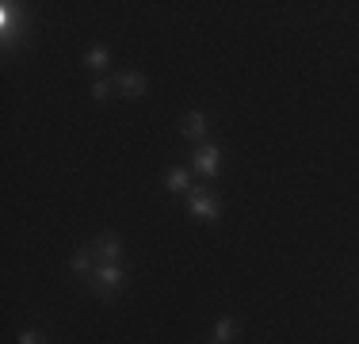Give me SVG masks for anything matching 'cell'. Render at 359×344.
<instances>
[{
	"label": "cell",
	"mask_w": 359,
	"mask_h": 344,
	"mask_svg": "<svg viewBox=\"0 0 359 344\" xmlns=\"http://www.w3.org/2000/svg\"><path fill=\"white\" fill-rule=\"evenodd\" d=\"M20 344H46V340H42V333H35V329H23L20 333Z\"/></svg>",
	"instance_id": "obj_12"
},
{
	"label": "cell",
	"mask_w": 359,
	"mask_h": 344,
	"mask_svg": "<svg viewBox=\"0 0 359 344\" xmlns=\"http://www.w3.org/2000/svg\"><path fill=\"white\" fill-rule=\"evenodd\" d=\"M88 253H92V249H88ZM88 253H84V249H76V253H73L69 268H73L76 275H88V272H92V260H88Z\"/></svg>",
	"instance_id": "obj_10"
},
{
	"label": "cell",
	"mask_w": 359,
	"mask_h": 344,
	"mask_svg": "<svg viewBox=\"0 0 359 344\" xmlns=\"http://www.w3.org/2000/svg\"><path fill=\"white\" fill-rule=\"evenodd\" d=\"M180 131H184V138H191L195 145H203L207 142V115H203V111H187Z\"/></svg>",
	"instance_id": "obj_4"
},
{
	"label": "cell",
	"mask_w": 359,
	"mask_h": 344,
	"mask_svg": "<svg viewBox=\"0 0 359 344\" xmlns=\"http://www.w3.org/2000/svg\"><path fill=\"white\" fill-rule=\"evenodd\" d=\"M115 84H118V92H123V96H130V100H138V96L149 92V81H145L142 73H130V69H126V73H118Z\"/></svg>",
	"instance_id": "obj_5"
},
{
	"label": "cell",
	"mask_w": 359,
	"mask_h": 344,
	"mask_svg": "<svg viewBox=\"0 0 359 344\" xmlns=\"http://www.w3.org/2000/svg\"><path fill=\"white\" fill-rule=\"evenodd\" d=\"M195 172H203V176H218V168H222V150L218 145H210V142H203V145H195Z\"/></svg>",
	"instance_id": "obj_3"
},
{
	"label": "cell",
	"mask_w": 359,
	"mask_h": 344,
	"mask_svg": "<svg viewBox=\"0 0 359 344\" xmlns=\"http://www.w3.org/2000/svg\"><path fill=\"white\" fill-rule=\"evenodd\" d=\"M233 333H237V322H233V317H222V322L215 325V344H229V340H233Z\"/></svg>",
	"instance_id": "obj_9"
},
{
	"label": "cell",
	"mask_w": 359,
	"mask_h": 344,
	"mask_svg": "<svg viewBox=\"0 0 359 344\" xmlns=\"http://www.w3.org/2000/svg\"><path fill=\"white\" fill-rule=\"evenodd\" d=\"M92 253H100L107 264H118V256H123V241H118V234H100L96 245H92Z\"/></svg>",
	"instance_id": "obj_6"
},
{
	"label": "cell",
	"mask_w": 359,
	"mask_h": 344,
	"mask_svg": "<svg viewBox=\"0 0 359 344\" xmlns=\"http://www.w3.org/2000/svg\"><path fill=\"white\" fill-rule=\"evenodd\" d=\"M107 65H111V54L104 46H92L88 54H84V69H92V73H104Z\"/></svg>",
	"instance_id": "obj_8"
},
{
	"label": "cell",
	"mask_w": 359,
	"mask_h": 344,
	"mask_svg": "<svg viewBox=\"0 0 359 344\" xmlns=\"http://www.w3.org/2000/svg\"><path fill=\"white\" fill-rule=\"evenodd\" d=\"M187 211H191L195 218H203V222H218L222 218L218 199L210 192H199V187H191V192H187Z\"/></svg>",
	"instance_id": "obj_2"
},
{
	"label": "cell",
	"mask_w": 359,
	"mask_h": 344,
	"mask_svg": "<svg viewBox=\"0 0 359 344\" xmlns=\"http://www.w3.org/2000/svg\"><path fill=\"white\" fill-rule=\"evenodd\" d=\"M123 283H126V272H123V264H100L96 268V283H92V291H96L100 298H115L118 291H123Z\"/></svg>",
	"instance_id": "obj_1"
},
{
	"label": "cell",
	"mask_w": 359,
	"mask_h": 344,
	"mask_svg": "<svg viewBox=\"0 0 359 344\" xmlns=\"http://www.w3.org/2000/svg\"><path fill=\"white\" fill-rule=\"evenodd\" d=\"M165 184H168V192H176V195H187V192H191V176H187L184 168H168V172H165Z\"/></svg>",
	"instance_id": "obj_7"
},
{
	"label": "cell",
	"mask_w": 359,
	"mask_h": 344,
	"mask_svg": "<svg viewBox=\"0 0 359 344\" xmlns=\"http://www.w3.org/2000/svg\"><path fill=\"white\" fill-rule=\"evenodd\" d=\"M111 96V84L107 81H96V84H92V100H107Z\"/></svg>",
	"instance_id": "obj_11"
}]
</instances>
